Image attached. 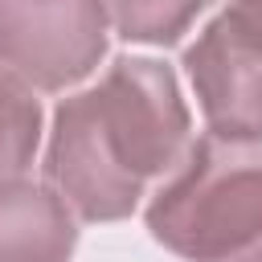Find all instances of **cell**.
I'll return each mask as SVG.
<instances>
[{
    "mask_svg": "<svg viewBox=\"0 0 262 262\" xmlns=\"http://www.w3.org/2000/svg\"><path fill=\"white\" fill-rule=\"evenodd\" d=\"M184 74L213 135L262 139V0H229L184 49Z\"/></svg>",
    "mask_w": 262,
    "mask_h": 262,
    "instance_id": "3957f363",
    "label": "cell"
},
{
    "mask_svg": "<svg viewBox=\"0 0 262 262\" xmlns=\"http://www.w3.org/2000/svg\"><path fill=\"white\" fill-rule=\"evenodd\" d=\"M70 213L49 184L0 180V262H70L78 246Z\"/></svg>",
    "mask_w": 262,
    "mask_h": 262,
    "instance_id": "5b68a950",
    "label": "cell"
},
{
    "mask_svg": "<svg viewBox=\"0 0 262 262\" xmlns=\"http://www.w3.org/2000/svg\"><path fill=\"white\" fill-rule=\"evenodd\" d=\"M102 0H0V70L33 90L82 82L106 53Z\"/></svg>",
    "mask_w": 262,
    "mask_h": 262,
    "instance_id": "277c9868",
    "label": "cell"
},
{
    "mask_svg": "<svg viewBox=\"0 0 262 262\" xmlns=\"http://www.w3.org/2000/svg\"><path fill=\"white\" fill-rule=\"evenodd\" d=\"M192 147V115L172 66L115 57L98 86L57 102L45 180L82 221H123L151 176L176 172Z\"/></svg>",
    "mask_w": 262,
    "mask_h": 262,
    "instance_id": "6da1fadb",
    "label": "cell"
},
{
    "mask_svg": "<svg viewBox=\"0 0 262 262\" xmlns=\"http://www.w3.org/2000/svg\"><path fill=\"white\" fill-rule=\"evenodd\" d=\"M147 229L184 262H262V143L201 135L151 196Z\"/></svg>",
    "mask_w": 262,
    "mask_h": 262,
    "instance_id": "7a4b0ae2",
    "label": "cell"
},
{
    "mask_svg": "<svg viewBox=\"0 0 262 262\" xmlns=\"http://www.w3.org/2000/svg\"><path fill=\"white\" fill-rule=\"evenodd\" d=\"M41 147V102L29 82L0 70V180H16L33 168Z\"/></svg>",
    "mask_w": 262,
    "mask_h": 262,
    "instance_id": "8992f818",
    "label": "cell"
},
{
    "mask_svg": "<svg viewBox=\"0 0 262 262\" xmlns=\"http://www.w3.org/2000/svg\"><path fill=\"white\" fill-rule=\"evenodd\" d=\"M115 33L139 45H176L205 0H102Z\"/></svg>",
    "mask_w": 262,
    "mask_h": 262,
    "instance_id": "52a82bcc",
    "label": "cell"
}]
</instances>
